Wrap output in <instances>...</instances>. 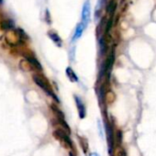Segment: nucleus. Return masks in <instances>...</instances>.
<instances>
[{
  "instance_id": "obj_1",
  "label": "nucleus",
  "mask_w": 156,
  "mask_h": 156,
  "mask_svg": "<svg viewBox=\"0 0 156 156\" xmlns=\"http://www.w3.org/2000/svg\"><path fill=\"white\" fill-rule=\"evenodd\" d=\"M28 39V36L25 34V32L20 30H11L6 32L5 40L6 42L10 46H19L24 42Z\"/></svg>"
},
{
  "instance_id": "obj_2",
  "label": "nucleus",
  "mask_w": 156,
  "mask_h": 156,
  "mask_svg": "<svg viewBox=\"0 0 156 156\" xmlns=\"http://www.w3.org/2000/svg\"><path fill=\"white\" fill-rule=\"evenodd\" d=\"M32 79H33L34 83H35L38 87H41L44 92H46L49 96H51V98H53L57 102H59V99L57 98L56 95L53 93V90H52V88H51V85H50L48 79H47V78H46L45 76H43V75L41 74V73H34V74L32 75Z\"/></svg>"
},
{
  "instance_id": "obj_3",
  "label": "nucleus",
  "mask_w": 156,
  "mask_h": 156,
  "mask_svg": "<svg viewBox=\"0 0 156 156\" xmlns=\"http://www.w3.org/2000/svg\"><path fill=\"white\" fill-rule=\"evenodd\" d=\"M52 135L53 137L58 140L61 144L65 148H69V149H73V141L72 140L70 139L69 137V134L62 129L59 128V129H56L53 132H52Z\"/></svg>"
},
{
  "instance_id": "obj_4",
  "label": "nucleus",
  "mask_w": 156,
  "mask_h": 156,
  "mask_svg": "<svg viewBox=\"0 0 156 156\" xmlns=\"http://www.w3.org/2000/svg\"><path fill=\"white\" fill-rule=\"evenodd\" d=\"M22 55L25 57L26 60H28V61L33 65V67H34V69H35L36 71H42V66H41V64L40 62L37 60V58L34 56V54L32 53V51L27 50V51H25L22 52Z\"/></svg>"
},
{
  "instance_id": "obj_5",
  "label": "nucleus",
  "mask_w": 156,
  "mask_h": 156,
  "mask_svg": "<svg viewBox=\"0 0 156 156\" xmlns=\"http://www.w3.org/2000/svg\"><path fill=\"white\" fill-rule=\"evenodd\" d=\"M89 20H90V2L89 0H87L82 9V23L86 28L89 23Z\"/></svg>"
},
{
  "instance_id": "obj_6",
  "label": "nucleus",
  "mask_w": 156,
  "mask_h": 156,
  "mask_svg": "<svg viewBox=\"0 0 156 156\" xmlns=\"http://www.w3.org/2000/svg\"><path fill=\"white\" fill-rule=\"evenodd\" d=\"M74 101L76 104V108L78 110V115H79V118L81 119H85L87 116V108L84 104V101L78 97V96H74Z\"/></svg>"
},
{
  "instance_id": "obj_7",
  "label": "nucleus",
  "mask_w": 156,
  "mask_h": 156,
  "mask_svg": "<svg viewBox=\"0 0 156 156\" xmlns=\"http://www.w3.org/2000/svg\"><path fill=\"white\" fill-rule=\"evenodd\" d=\"M103 100L105 102L106 105H112L115 100H116V95L112 90H108L107 92H105Z\"/></svg>"
},
{
  "instance_id": "obj_8",
  "label": "nucleus",
  "mask_w": 156,
  "mask_h": 156,
  "mask_svg": "<svg viewBox=\"0 0 156 156\" xmlns=\"http://www.w3.org/2000/svg\"><path fill=\"white\" fill-rule=\"evenodd\" d=\"M85 29H86V27L84 26V24H83L82 22L78 23L77 26H76V28H75V31H74V33H73V36L72 41H76V40L79 39V38L82 36V34H83Z\"/></svg>"
},
{
  "instance_id": "obj_9",
  "label": "nucleus",
  "mask_w": 156,
  "mask_h": 156,
  "mask_svg": "<svg viewBox=\"0 0 156 156\" xmlns=\"http://www.w3.org/2000/svg\"><path fill=\"white\" fill-rule=\"evenodd\" d=\"M51 108L53 111L57 120H65V116H64L63 112L58 108V106L56 104H51Z\"/></svg>"
},
{
  "instance_id": "obj_10",
  "label": "nucleus",
  "mask_w": 156,
  "mask_h": 156,
  "mask_svg": "<svg viewBox=\"0 0 156 156\" xmlns=\"http://www.w3.org/2000/svg\"><path fill=\"white\" fill-rule=\"evenodd\" d=\"M19 65H20V68L22 71H24V72H31V71L35 70L34 67H33V65L28 60H26V59L21 60L20 62V64Z\"/></svg>"
},
{
  "instance_id": "obj_11",
  "label": "nucleus",
  "mask_w": 156,
  "mask_h": 156,
  "mask_svg": "<svg viewBox=\"0 0 156 156\" xmlns=\"http://www.w3.org/2000/svg\"><path fill=\"white\" fill-rule=\"evenodd\" d=\"M48 36L51 38V40L58 47H62V39L60 38V36H59L56 32H54V31H52V30H50V31L48 32Z\"/></svg>"
},
{
  "instance_id": "obj_12",
  "label": "nucleus",
  "mask_w": 156,
  "mask_h": 156,
  "mask_svg": "<svg viewBox=\"0 0 156 156\" xmlns=\"http://www.w3.org/2000/svg\"><path fill=\"white\" fill-rule=\"evenodd\" d=\"M78 140H79V144L83 150V152L85 154H87L88 151V149H89V143H88L87 139L83 136H78Z\"/></svg>"
},
{
  "instance_id": "obj_13",
  "label": "nucleus",
  "mask_w": 156,
  "mask_h": 156,
  "mask_svg": "<svg viewBox=\"0 0 156 156\" xmlns=\"http://www.w3.org/2000/svg\"><path fill=\"white\" fill-rule=\"evenodd\" d=\"M0 27H1L5 31H9L13 30L14 28V23L11 20H3L0 22Z\"/></svg>"
},
{
  "instance_id": "obj_14",
  "label": "nucleus",
  "mask_w": 156,
  "mask_h": 156,
  "mask_svg": "<svg viewBox=\"0 0 156 156\" xmlns=\"http://www.w3.org/2000/svg\"><path fill=\"white\" fill-rule=\"evenodd\" d=\"M65 73H66V76L69 78V80L71 82H73V83L78 82V77H77L75 72L72 69V67H67L65 70Z\"/></svg>"
},
{
  "instance_id": "obj_15",
  "label": "nucleus",
  "mask_w": 156,
  "mask_h": 156,
  "mask_svg": "<svg viewBox=\"0 0 156 156\" xmlns=\"http://www.w3.org/2000/svg\"><path fill=\"white\" fill-rule=\"evenodd\" d=\"M111 155L112 156H127V152L121 145H118L117 147H114L111 152Z\"/></svg>"
},
{
  "instance_id": "obj_16",
  "label": "nucleus",
  "mask_w": 156,
  "mask_h": 156,
  "mask_svg": "<svg viewBox=\"0 0 156 156\" xmlns=\"http://www.w3.org/2000/svg\"><path fill=\"white\" fill-rule=\"evenodd\" d=\"M117 9V3L114 1V0H111V1L109 2V4L108 5L107 7V12L110 15H113L115 10Z\"/></svg>"
},
{
  "instance_id": "obj_17",
  "label": "nucleus",
  "mask_w": 156,
  "mask_h": 156,
  "mask_svg": "<svg viewBox=\"0 0 156 156\" xmlns=\"http://www.w3.org/2000/svg\"><path fill=\"white\" fill-rule=\"evenodd\" d=\"M116 138H117L118 145H121V142H122V132L120 130H119V129L116 131Z\"/></svg>"
},
{
  "instance_id": "obj_18",
  "label": "nucleus",
  "mask_w": 156,
  "mask_h": 156,
  "mask_svg": "<svg viewBox=\"0 0 156 156\" xmlns=\"http://www.w3.org/2000/svg\"><path fill=\"white\" fill-rule=\"evenodd\" d=\"M112 24H113V19H110L108 21L107 25H106V33H108L109 32V30H110V29L112 27Z\"/></svg>"
},
{
  "instance_id": "obj_19",
  "label": "nucleus",
  "mask_w": 156,
  "mask_h": 156,
  "mask_svg": "<svg viewBox=\"0 0 156 156\" xmlns=\"http://www.w3.org/2000/svg\"><path fill=\"white\" fill-rule=\"evenodd\" d=\"M5 35H6V31L1 27H0V40H2L5 37Z\"/></svg>"
},
{
  "instance_id": "obj_20",
  "label": "nucleus",
  "mask_w": 156,
  "mask_h": 156,
  "mask_svg": "<svg viewBox=\"0 0 156 156\" xmlns=\"http://www.w3.org/2000/svg\"><path fill=\"white\" fill-rule=\"evenodd\" d=\"M46 16H47V17H46L47 22H48V23H51V20H50V14H49V11H48V10H46Z\"/></svg>"
},
{
  "instance_id": "obj_21",
  "label": "nucleus",
  "mask_w": 156,
  "mask_h": 156,
  "mask_svg": "<svg viewBox=\"0 0 156 156\" xmlns=\"http://www.w3.org/2000/svg\"><path fill=\"white\" fill-rule=\"evenodd\" d=\"M89 156H99V155H98V153H97V152H92V153L89 154Z\"/></svg>"
},
{
  "instance_id": "obj_22",
  "label": "nucleus",
  "mask_w": 156,
  "mask_h": 156,
  "mask_svg": "<svg viewBox=\"0 0 156 156\" xmlns=\"http://www.w3.org/2000/svg\"><path fill=\"white\" fill-rule=\"evenodd\" d=\"M69 156H75V155H74L72 151H70V152H69Z\"/></svg>"
}]
</instances>
